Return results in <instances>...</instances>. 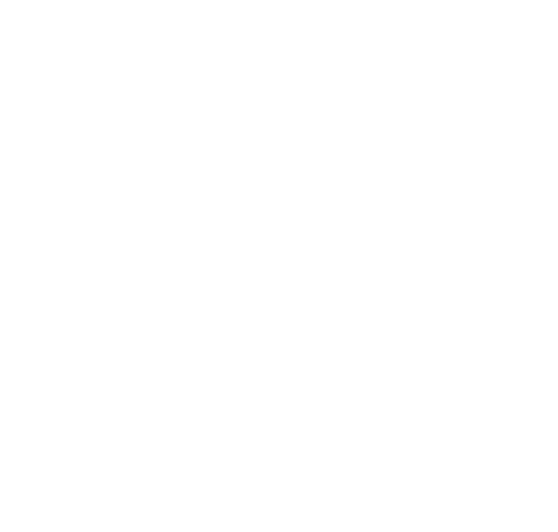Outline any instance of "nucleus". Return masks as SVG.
I'll list each match as a JSON object with an SVG mask.
<instances>
[]
</instances>
